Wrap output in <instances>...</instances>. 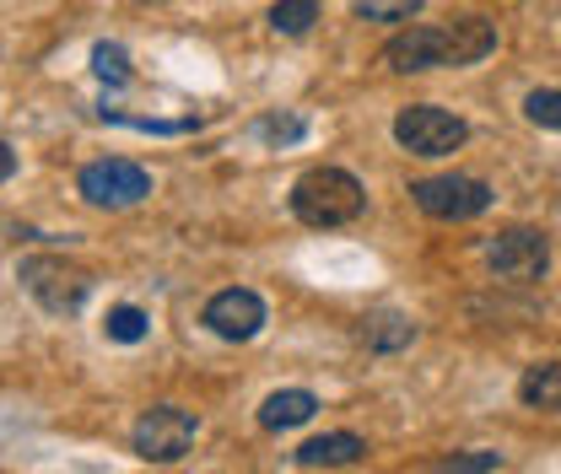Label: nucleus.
I'll return each mask as SVG.
<instances>
[{
    "instance_id": "nucleus-1",
    "label": "nucleus",
    "mask_w": 561,
    "mask_h": 474,
    "mask_svg": "<svg viewBox=\"0 0 561 474\" xmlns=\"http://www.w3.org/2000/svg\"><path fill=\"white\" fill-rule=\"evenodd\" d=\"M362 184L351 178L346 167H308L297 184H291V216L302 221V227H346L362 216Z\"/></svg>"
},
{
    "instance_id": "nucleus-15",
    "label": "nucleus",
    "mask_w": 561,
    "mask_h": 474,
    "mask_svg": "<svg viewBox=\"0 0 561 474\" xmlns=\"http://www.w3.org/2000/svg\"><path fill=\"white\" fill-rule=\"evenodd\" d=\"M411 339H416V324H411V319L383 313V319L367 324V345H373V350H400V345H411Z\"/></svg>"
},
{
    "instance_id": "nucleus-5",
    "label": "nucleus",
    "mask_w": 561,
    "mask_h": 474,
    "mask_svg": "<svg viewBox=\"0 0 561 474\" xmlns=\"http://www.w3.org/2000/svg\"><path fill=\"white\" fill-rule=\"evenodd\" d=\"M486 265L513 286H529L551 270V238L535 232V227H507L486 243Z\"/></svg>"
},
{
    "instance_id": "nucleus-12",
    "label": "nucleus",
    "mask_w": 561,
    "mask_h": 474,
    "mask_svg": "<svg viewBox=\"0 0 561 474\" xmlns=\"http://www.w3.org/2000/svg\"><path fill=\"white\" fill-rule=\"evenodd\" d=\"M448 44H454V66H476V60H486L496 49V27L486 16H459L448 27Z\"/></svg>"
},
{
    "instance_id": "nucleus-18",
    "label": "nucleus",
    "mask_w": 561,
    "mask_h": 474,
    "mask_svg": "<svg viewBox=\"0 0 561 474\" xmlns=\"http://www.w3.org/2000/svg\"><path fill=\"white\" fill-rule=\"evenodd\" d=\"M92 70L119 86V81H130V55H125L119 44H98V49H92Z\"/></svg>"
},
{
    "instance_id": "nucleus-3",
    "label": "nucleus",
    "mask_w": 561,
    "mask_h": 474,
    "mask_svg": "<svg viewBox=\"0 0 561 474\" xmlns=\"http://www.w3.org/2000/svg\"><path fill=\"white\" fill-rule=\"evenodd\" d=\"M16 275H22V286L33 291V302L49 308V313H76V308L87 302V291H92V275L81 270V265H66L60 254L22 259Z\"/></svg>"
},
{
    "instance_id": "nucleus-19",
    "label": "nucleus",
    "mask_w": 561,
    "mask_h": 474,
    "mask_svg": "<svg viewBox=\"0 0 561 474\" xmlns=\"http://www.w3.org/2000/svg\"><path fill=\"white\" fill-rule=\"evenodd\" d=\"M108 339H119V345L146 339V313H140V308H114V313H108Z\"/></svg>"
},
{
    "instance_id": "nucleus-20",
    "label": "nucleus",
    "mask_w": 561,
    "mask_h": 474,
    "mask_svg": "<svg viewBox=\"0 0 561 474\" xmlns=\"http://www.w3.org/2000/svg\"><path fill=\"white\" fill-rule=\"evenodd\" d=\"M443 470L454 474H481V470H502V453H454Z\"/></svg>"
},
{
    "instance_id": "nucleus-21",
    "label": "nucleus",
    "mask_w": 561,
    "mask_h": 474,
    "mask_svg": "<svg viewBox=\"0 0 561 474\" xmlns=\"http://www.w3.org/2000/svg\"><path fill=\"white\" fill-rule=\"evenodd\" d=\"M265 136H276V140H297V136H302V119H265Z\"/></svg>"
},
{
    "instance_id": "nucleus-14",
    "label": "nucleus",
    "mask_w": 561,
    "mask_h": 474,
    "mask_svg": "<svg viewBox=\"0 0 561 474\" xmlns=\"http://www.w3.org/2000/svg\"><path fill=\"white\" fill-rule=\"evenodd\" d=\"M313 22H319V0H276V11H271V27L286 38H302Z\"/></svg>"
},
{
    "instance_id": "nucleus-4",
    "label": "nucleus",
    "mask_w": 561,
    "mask_h": 474,
    "mask_svg": "<svg viewBox=\"0 0 561 474\" xmlns=\"http://www.w3.org/2000/svg\"><path fill=\"white\" fill-rule=\"evenodd\" d=\"M465 119L459 114H448V108H437V103H411V108H400V119H394V140L411 151V157H448V151H459L465 146Z\"/></svg>"
},
{
    "instance_id": "nucleus-10",
    "label": "nucleus",
    "mask_w": 561,
    "mask_h": 474,
    "mask_svg": "<svg viewBox=\"0 0 561 474\" xmlns=\"http://www.w3.org/2000/svg\"><path fill=\"white\" fill-rule=\"evenodd\" d=\"M362 453H367V442L356 431H324V437L302 442L291 459H297V470H341V464H356Z\"/></svg>"
},
{
    "instance_id": "nucleus-7",
    "label": "nucleus",
    "mask_w": 561,
    "mask_h": 474,
    "mask_svg": "<svg viewBox=\"0 0 561 474\" xmlns=\"http://www.w3.org/2000/svg\"><path fill=\"white\" fill-rule=\"evenodd\" d=\"M81 195L92 205H108V210H125V205H140L151 195V178L146 167L125 162V157H108V162H92L81 167Z\"/></svg>"
},
{
    "instance_id": "nucleus-11",
    "label": "nucleus",
    "mask_w": 561,
    "mask_h": 474,
    "mask_svg": "<svg viewBox=\"0 0 561 474\" xmlns=\"http://www.w3.org/2000/svg\"><path fill=\"white\" fill-rule=\"evenodd\" d=\"M313 409H319V400H313L308 389H280V394H271V400L260 405V426H265V431H291V426L313 420Z\"/></svg>"
},
{
    "instance_id": "nucleus-8",
    "label": "nucleus",
    "mask_w": 561,
    "mask_h": 474,
    "mask_svg": "<svg viewBox=\"0 0 561 474\" xmlns=\"http://www.w3.org/2000/svg\"><path fill=\"white\" fill-rule=\"evenodd\" d=\"M206 330L216 339H254L265 330V297L249 286H227L206 302Z\"/></svg>"
},
{
    "instance_id": "nucleus-9",
    "label": "nucleus",
    "mask_w": 561,
    "mask_h": 474,
    "mask_svg": "<svg viewBox=\"0 0 561 474\" xmlns=\"http://www.w3.org/2000/svg\"><path fill=\"white\" fill-rule=\"evenodd\" d=\"M383 66L400 70V76L454 66V44H448V27H405V33H394V38L383 44Z\"/></svg>"
},
{
    "instance_id": "nucleus-16",
    "label": "nucleus",
    "mask_w": 561,
    "mask_h": 474,
    "mask_svg": "<svg viewBox=\"0 0 561 474\" xmlns=\"http://www.w3.org/2000/svg\"><path fill=\"white\" fill-rule=\"evenodd\" d=\"M362 22H411L421 11V0H351Z\"/></svg>"
},
{
    "instance_id": "nucleus-13",
    "label": "nucleus",
    "mask_w": 561,
    "mask_h": 474,
    "mask_svg": "<svg viewBox=\"0 0 561 474\" xmlns=\"http://www.w3.org/2000/svg\"><path fill=\"white\" fill-rule=\"evenodd\" d=\"M518 400L535 409H561V361H540V367H529L524 372V383H518Z\"/></svg>"
},
{
    "instance_id": "nucleus-2",
    "label": "nucleus",
    "mask_w": 561,
    "mask_h": 474,
    "mask_svg": "<svg viewBox=\"0 0 561 474\" xmlns=\"http://www.w3.org/2000/svg\"><path fill=\"white\" fill-rule=\"evenodd\" d=\"M195 431H201V420L190 415V409L179 405H151L146 415L136 420V453L146 464H179L190 448H195Z\"/></svg>"
},
{
    "instance_id": "nucleus-17",
    "label": "nucleus",
    "mask_w": 561,
    "mask_h": 474,
    "mask_svg": "<svg viewBox=\"0 0 561 474\" xmlns=\"http://www.w3.org/2000/svg\"><path fill=\"white\" fill-rule=\"evenodd\" d=\"M524 114H529L535 125H546V130H561V86H535V92L524 97Z\"/></svg>"
},
{
    "instance_id": "nucleus-6",
    "label": "nucleus",
    "mask_w": 561,
    "mask_h": 474,
    "mask_svg": "<svg viewBox=\"0 0 561 474\" xmlns=\"http://www.w3.org/2000/svg\"><path fill=\"white\" fill-rule=\"evenodd\" d=\"M411 195L426 216H437V221H470V216H481L491 205V189L481 178H465V173H448V178H421L411 184Z\"/></svg>"
}]
</instances>
